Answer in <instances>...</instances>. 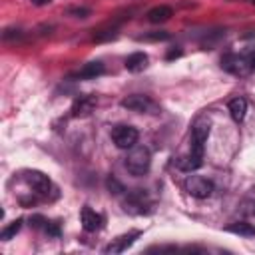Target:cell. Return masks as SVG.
<instances>
[{"instance_id":"6da1fadb","label":"cell","mask_w":255,"mask_h":255,"mask_svg":"<svg viewBox=\"0 0 255 255\" xmlns=\"http://www.w3.org/2000/svg\"><path fill=\"white\" fill-rule=\"evenodd\" d=\"M149 165H151V153L147 147L143 145H133L126 157V169L129 175L133 177H141L149 171Z\"/></svg>"},{"instance_id":"7a4b0ae2","label":"cell","mask_w":255,"mask_h":255,"mask_svg":"<svg viewBox=\"0 0 255 255\" xmlns=\"http://www.w3.org/2000/svg\"><path fill=\"white\" fill-rule=\"evenodd\" d=\"M137 137H139V133H137V129L133 126L122 124V126H116L112 129V141L120 149H131L137 143Z\"/></svg>"},{"instance_id":"3957f363","label":"cell","mask_w":255,"mask_h":255,"mask_svg":"<svg viewBox=\"0 0 255 255\" xmlns=\"http://www.w3.org/2000/svg\"><path fill=\"white\" fill-rule=\"evenodd\" d=\"M185 191L191 195V197H197V199H205L213 193V181L203 177V175H187L185 179Z\"/></svg>"},{"instance_id":"277c9868","label":"cell","mask_w":255,"mask_h":255,"mask_svg":"<svg viewBox=\"0 0 255 255\" xmlns=\"http://www.w3.org/2000/svg\"><path fill=\"white\" fill-rule=\"evenodd\" d=\"M209 126H211V124H209L207 118L195 120L193 129H191V147H189V151L203 155V145H205L207 135H209Z\"/></svg>"},{"instance_id":"5b68a950","label":"cell","mask_w":255,"mask_h":255,"mask_svg":"<svg viewBox=\"0 0 255 255\" xmlns=\"http://www.w3.org/2000/svg\"><path fill=\"white\" fill-rule=\"evenodd\" d=\"M24 179H26V183L34 189V193H38V195H48V193L52 191V181H50V177H48L46 173H42V171H26Z\"/></svg>"},{"instance_id":"8992f818","label":"cell","mask_w":255,"mask_h":255,"mask_svg":"<svg viewBox=\"0 0 255 255\" xmlns=\"http://www.w3.org/2000/svg\"><path fill=\"white\" fill-rule=\"evenodd\" d=\"M122 106L131 110V112H151L155 108V104L147 98V96H141V94H133V96H128L122 100Z\"/></svg>"},{"instance_id":"52a82bcc","label":"cell","mask_w":255,"mask_h":255,"mask_svg":"<svg viewBox=\"0 0 255 255\" xmlns=\"http://www.w3.org/2000/svg\"><path fill=\"white\" fill-rule=\"evenodd\" d=\"M80 221H82V227L88 231V233H94L102 227V215L96 213L92 207H82V213H80Z\"/></svg>"},{"instance_id":"ba28073f","label":"cell","mask_w":255,"mask_h":255,"mask_svg":"<svg viewBox=\"0 0 255 255\" xmlns=\"http://www.w3.org/2000/svg\"><path fill=\"white\" fill-rule=\"evenodd\" d=\"M139 237V231H133V233H126V235H120L118 239H114L110 245H106L104 247V251L106 253H122V251H126L135 239Z\"/></svg>"},{"instance_id":"9c48e42d","label":"cell","mask_w":255,"mask_h":255,"mask_svg":"<svg viewBox=\"0 0 255 255\" xmlns=\"http://www.w3.org/2000/svg\"><path fill=\"white\" fill-rule=\"evenodd\" d=\"M94 108H96V98H94V96H80V98L74 102V106H72V116H74V118L88 116Z\"/></svg>"},{"instance_id":"30bf717a","label":"cell","mask_w":255,"mask_h":255,"mask_svg":"<svg viewBox=\"0 0 255 255\" xmlns=\"http://www.w3.org/2000/svg\"><path fill=\"white\" fill-rule=\"evenodd\" d=\"M171 16H173V10H171V6H167V4L153 6V8L147 12V20H149L151 24H161V22H167Z\"/></svg>"},{"instance_id":"8fae6325","label":"cell","mask_w":255,"mask_h":255,"mask_svg":"<svg viewBox=\"0 0 255 255\" xmlns=\"http://www.w3.org/2000/svg\"><path fill=\"white\" fill-rule=\"evenodd\" d=\"M145 66H147V56L143 54V52H133V54H129L128 58H126V70L128 72H141V70H145Z\"/></svg>"},{"instance_id":"7c38bea8","label":"cell","mask_w":255,"mask_h":255,"mask_svg":"<svg viewBox=\"0 0 255 255\" xmlns=\"http://www.w3.org/2000/svg\"><path fill=\"white\" fill-rule=\"evenodd\" d=\"M229 114L235 122H243L247 114V100L245 98H233L229 102Z\"/></svg>"},{"instance_id":"4fadbf2b","label":"cell","mask_w":255,"mask_h":255,"mask_svg":"<svg viewBox=\"0 0 255 255\" xmlns=\"http://www.w3.org/2000/svg\"><path fill=\"white\" fill-rule=\"evenodd\" d=\"M102 74H104V64H102V62H90V64H86L76 76H78V78L92 80V78H98V76H102Z\"/></svg>"},{"instance_id":"5bb4252c","label":"cell","mask_w":255,"mask_h":255,"mask_svg":"<svg viewBox=\"0 0 255 255\" xmlns=\"http://www.w3.org/2000/svg\"><path fill=\"white\" fill-rule=\"evenodd\" d=\"M227 231L235 233V235H245V237H253L255 235V227L251 223H245V221H239V223H233L227 227Z\"/></svg>"},{"instance_id":"9a60e30c","label":"cell","mask_w":255,"mask_h":255,"mask_svg":"<svg viewBox=\"0 0 255 255\" xmlns=\"http://www.w3.org/2000/svg\"><path fill=\"white\" fill-rule=\"evenodd\" d=\"M20 227H22V219H16V221H12L8 227H4L2 229V233H0V239L2 241H8V239H12L18 231H20Z\"/></svg>"},{"instance_id":"2e32d148","label":"cell","mask_w":255,"mask_h":255,"mask_svg":"<svg viewBox=\"0 0 255 255\" xmlns=\"http://www.w3.org/2000/svg\"><path fill=\"white\" fill-rule=\"evenodd\" d=\"M68 14L74 18H86V16H90V10L88 8H70Z\"/></svg>"},{"instance_id":"e0dca14e","label":"cell","mask_w":255,"mask_h":255,"mask_svg":"<svg viewBox=\"0 0 255 255\" xmlns=\"http://www.w3.org/2000/svg\"><path fill=\"white\" fill-rule=\"evenodd\" d=\"M143 38H145V40H167L169 34H167V32H153V34H145Z\"/></svg>"},{"instance_id":"ac0fdd59","label":"cell","mask_w":255,"mask_h":255,"mask_svg":"<svg viewBox=\"0 0 255 255\" xmlns=\"http://www.w3.org/2000/svg\"><path fill=\"white\" fill-rule=\"evenodd\" d=\"M30 221H32V225H34V227H46V223H48L42 215H34Z\"/></svg>"},{"instance_id":"d6986e66","label":"cell","mask_w":255,"mask_h":255,"mask_svg":"<svg viewBox=\"0 0 255 255\" xmlns=\"http://www.w3.org/2000/svg\"><path fill=\"white\" fill-rule=\"evenodd\" d=\"M50 235H60V229H58V223H46V227H44Z\"/></svg>"},{"instance_id":"ffe728a7","label":"cell","mask_w":255,"mask_h":255,"mask_svg":"<svg viewBox=\"0 0 255 255\" xmlns=\"http://www.w3.org/2000/svg\"><path fill=\"white\" fill-rule=\"evenodd\" d=\"M30 2H32L34 6H48L52 0H30Z\"/></svg>"},{"instance_id":"44dd1931","label":"cell","mask_w":255,"mask_h":255,"mask_svg":"<svg viewBox=\"0 0 255 255\" xmlns=\"http://www.w3.org/2000/svg\"><path fill=\"white\" fill-rule=\"evenodd\" d=\"M179 54H181V52H179V50H175V52H169V54H167V58H175V56H179Z\"/></svg>"}]
</instances>
